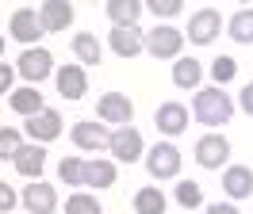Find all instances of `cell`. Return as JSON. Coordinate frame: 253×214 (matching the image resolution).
<instances>
[{"instance_id":"obj_10","label":"cell","mask_w":253,"mask_h":214,"mask_svg":"<svg viewBox=\"0 0 253 214\" xmlns=\"http://www.w3.org/2000/svg\"><path fill=\"white\" fill-rule=\"evenodd\" d=\"M27 126V134H31V142H39V145H46V142H54V138H62V115L54 111V107H42L39 115H31V119L23 122Z\"/></svg>"},{"instance_id":"obj_3","label":"cell","mask_w":253,"mask_h":214,"mask_svg":"<svg viewBox=\"0 0 253 214\" xmlns=\"http://www.w3.org/2000/svg\"><path fill=\"white\" fill-rule=\"evenodd\" d=\"M16 73L23 76V80H31L35 88H39V80L54 76V54H50V50H42V46H27V50L19 54V61H16Z\"/></svg>"},{"instance_id":"obj_2","label":"cell","mask_w":253,"mask_h":214,"mask_svg":"<svg viewBox=\"0 0 253 214\" xmlns=\"http://www.w3.org/2000/svg\"><path fill=\"white\" fill-rule=\"evenodd\" d=\"M180 149H176L173 142H158L154 149L146 153V172L154 176V180H176L180 176Z\"/></svg>"},{"instance_id":"obj_11","label":"cell","mask_w":253,"mask_h":214,"mask_svg":"<svg viewBox=\"0 0 253 214\" xmlns=\"http://www.w3.org/2000/svg\"><path fill=\"white\" fill-rule=\"evenodd\" d=\"M8 35L19 38L23 46H31V42H39L46 31H42V23H39V12H35V8H16L12 19H8Z\"/></svg>"},{"instance_id":"obj_15","label":"cell","mask_w":253,"mask_h":214,"mask_svg":"<svg viewBox=\"0 0 253 214\" xmlns=\"http://www.w3.org/2000/svg\"><path fill=\"white\" fill-rule=\"evenodd\" d=\"M222 191L234 199H250L253 195V168L250 165H226L222 168Z\"/></svg>"},{"instance_id":"obj_26","label":"cell","mask_w":253,"mask_h":214,"mask_svg":"<svg viewBox=\"0 0 253 214\" xmlns=\"http://www.w3.org/2000/svg\"><path fill=\"white\" fill-rule=\"evenodd\" d=\"M65 214H104V207L88 191H73V195L65 199Z\"/></svg>"},{"instance_id":"obj_30","label":"cell","mask_w":253,"mask_h":214,"mask_svg":"<svg viewBox=\"0 0 253 214\" xmlns=\"http://www.w3.org/2000/svg\"><path fill=\"white\" fill-rule=\"evenodd\" d=\"M211 76H215V84L222 88L226 80H234V76H238V61L230 58V54H219V58L211 61Z\"/></svg>"},{"instance_id":"obj_5","label":"cell","mask_w":253,"mask_h":214,"mask_svg":"<svg viewBox=\"0 0 253 214\" xmlns=\"http://www.w3.org/2000/svg\"><path fill=\"white\" fill-rule=\"evenodd\" d=\"M180 50H184V31L169 27V23H161L146 35V54H154V58H180Z\"/></svg>"},{"instance_id":"obj_25","label":"cell","mask_w":253,"mask_h":214,"mask_svg":"<svg viewBox=\"0 0 253 214\" xmlns=\"http://www.w3.org/2000/svg\"><path fill=\"white\" fill-rule=\"evenodd\" d=\"M165 191L161 187H138L134 191V211L138 214H165Z\"/></svg>"},{"instance_id":"obj_17","label":"cell","mask_w":253,"mask_h":214,"mask_svg":"<svg viewBox=\"0 0 253 214\" xmlns=\"http://www.w3.org/2000/svg\"><path fill=\"white\" fill-rule=\"evenodd\" d=\"M39 23H42V31H50V35L65 31L73 23V4H69V0H46V4L39 8Z\"/></svg>"},{"instance_id":"obj_35","label":"cell","mask_w":253,"mask_h":214,"mask_svg":"<svg viewBox=\"0 0 253 214\" xmlns=\"http://www.w3.org/2000/svg\"><path fill=\"white\" fill-rule=\"evenodd\" d=\"M242 111L253 119V84H246V88H242Z\"/></svg>"},{"instance_id":"obj_34","label":"cell","mask_w":253,"mask_h":214,"mask_svg":"<svg viewBox=\"0 0 253 214\" xmlns=\"http://www.w3.org/2000/svg\"><path fill=\"white\" fill-rule=\"evenodd\" d=\"M204 214H238V207L234 203H207Z\"/></svg>"},{"instance_id":"obj_29","label":"cell","mask_w":253,"mask_h":214,"mask_svg":"<svg viewBox=\"0 0 253 214\" xmlns=\"http://www.w3.org/2000/svg\"><path fill=\"white\" fill-rule=\"evenodd\" d=\"M23 149V138L16 126H0V161H16V153Z\"/></svg>"},{"instance_id":"obj_19","label":"cell","mask_w":253,"mask_h":214,"mask_svg":"<svg viewBox=\"0 0 253 214\" xmlns=\"http://www.w3.org/2000/svg\"><path fill=\"white\" fill-rule=\"evenodd\" d=\"M8 107H12V111H19L23 119H31V115H39V111H42V92L35 88V84L12 88V96H8Z\"/></svg>"},{"instance_id":"obj_23","label":"cell","mask_w":253,"mask_h":214,"mask_svg":"<svg viewBox=\"0 0 253 214\" xmlns=\"http://www.w3.org/2000/svg\"><path fill=\"white\" fill-rule=\"evenodd\" d=\"M226 31L238 46H250L253 42V8H238L230 19H226Z\"/></svg>"},{"instance_id":"obj_31","label":"cell","mask_w":253,"mask_h":214,"mask_svg":"<svg viewBox=\"0 0 253 214\" xmlns=\"http://www.w3.org/2000/svg\"><path fill=\"white\" fill-rule=\"evenodd\" d=\"M180 4L184 0H150V12L161 19H173V15H180Z\"/></svg>"},{"instance_id":"obj_12","label":"cell","mask_w":253,"mask_h":214,"mask_svg":"<svg viewBox=\"0 0 253 214\" xmlns=\"http://www.w3.org/2000/svg\"><path fill=\"white\" fill-rule=\"evenodd\" d=\"M23 207L27 214H54L58 211V191H54V183L46 180H31V187H23Z\"/></svg>"},{"instance_id":"obj_37","label":"cell","mask_w":253,"mask_h":214,"mask_svg":"<svg viewBox=\"0 0 253 214\" xmlns=\"http://www.w3.org/2000/svg\"><path fill=\"white\" fill-rule=\"evenodd\" d=\"M23 214H27V211H23Z\"/></svg>"},{"instance_id":"obj_16","label":"cell","mask_w":253,"mask_h":214,"mask_svg":"<svg viewBox=\"0 0 253 214\" xmlns=\"http://www.w3.org/2000/svg\"><path fill=\"white\" fill-rule=\"evenodd\" d=\"M108 42H111V50H115L119 58H138L146 50V35L138 27H111Z\"/></svg>"},{"instance_id":"obj_24","label":"cell","mask_w":253,"mask_h":214,"mask_svg":"<svg viewBox=\"0 0 253 214\" xmlns=\"http://www.w3.org/2000/svg\"><path fill=\"white\" fill-rule=\"evenodd\" d=\"M73 54H77V65H100V58H104L96 35H88V31L73 35Z\"/></svg>"},{"instance_id":"obj_20","label":"cell","mask_w":253,"mask_h":214,"mask_svg":"<svg viewBox=\"0 0 253 214\" xmlns=\"http://www.w3.org/2000/svg\"><path fill=\"white\" fill-rule=\"evenodd\" d=\"M115 176H119V172H115V165H111L108 157L84 161V187H96V191H100V187H111Z\"/></svg>"},{"instance_id":"obj_18","label":"cell","mask_w":253,"mask_h":214,"mask_svg":"<svg viewBox=\"0 0 253 214\" xmlns=\"http://www.w3.org/2000/svg\"><path fill=\"white\" fill-rule=\"evenodd\" d=\"M16 172L19 176H27V180H39L42 176V168H46V149L39 145V142H31V145H23V149L16 153Z\"/></svg>"},{"instance_id":"obj_28","label":"cell","mask_w":253,"mask_h":214,"mask_svg":"<svg viewBox=\"0 0 253 214\" xmlns=\"http://www.w3.org/2000/svg\"><path fill=\"white\" fill-rule=\"evenodd\" d=\"M58 176H62L65 187H84V161L81 157H65L58 165Z\"/></svg>"},{"instance_id":"obj_4","label":"cell","mask_w":253,"mask_h":214,"mask_svg":"<svg viewBox=\"0 0 253 214\" xmlns=\"http://www.w3.org/2000/svg\"><path fill=\"white\" fill-rule=\"evenodd\" d=\"M226 161H230V142H226V134L211 130V134H204L200 142H196V165H200V168L219 172Z\"/></svg>"},{"instance_id":"obj_9","label":"cell","mask_w":253,"mask_h":214,"mask_svg":"<svg viewBox=\"0 0 253 214\" xmlns=\"http://www.w3.org/2000/svg\"><path fill=\"white\" fill-rule=\"evenodd\" d=\"M154 126H158L165 138H176L188 130V107L176 104V100H165V104H158V111H154Z\"/></svg>"},{"instance_id":"obj_32","label":"cell","mask_w":253,"mask_h":214,"mask_svg":"<svg viewBox=\"0 0 253 214\" xmlns=\"http://www.w3.org/2000/svg\"><path fill=\"white\" fill-rule=\"evenodd\" d=\"M16 203H19L16 187H12V183H4V180H0V214H16Z\"/></svg>"},{"instance_id":"obj_6","label":"cell","mask_w":253,"mask_h":214,"mask_svg":"<svg viewBox=\"0 0 253 214\" xmlns=\"http://www.w3.org/2000/svg\"><path fill=\"white\" fill-rule=\"evenodd\" d=\"M96 115H100V122H108V126H130L134 104L126 100L123 92H104V96L96 100Z\"/></svg>"},{"instance_id":"obj_8","label":"cell","mask_w":253,"mask_h":214,"mask_svg":"<svg viewBox=\"0 0 253 214\" xmlns=\"http://www.w3.org/2000/svg\"><path fill=\"white\" fill-rule=\"evenodd\" d=\"M219 31H222V15H219V8H200V12H192V19H188V42H196V46H211Z\"/></svg>"},{"instance_id":"obj_14","label":"cell","mask_w":253,"mask_h":214,"mask_svg":"<svg viewBox=\"0 0 253 214\" xmlns=\"http://www.w3.org/2000/svg\"><path fill=\"white\" fill-rule=\"evenodd\" d=\"M69 138H73V145H77V149H92V153H100V149H108L111 130H108V126H100V122H92V119H81V122H73Z\"/></svg>"},{"instance_id":"obj_36","label":"cell","mask_w":253,"mask_h":214,"mask_svg":"<svg viewBox=\"0 0 253 214\" xmlns=\"http://www.w3.org/2000/svg\"><path fill=\"white\" fill-rule=\"evenodd\" d=\"M0 54H4V35H0Z\"/></svg>"},{"instance_id":"obj_13","label":"cell","mask_w":253,"mask_h":214,"mask_svg":"<svg viewBox=\"0 0 253 214\" xmlns=\"http://www.w3.org/2000/svg\"><path fill=\"white\" fill-rule=\"evenodd\" d=\"M54 84L65 100H84L88 96V76H84V65H58L54 69Z\"/></svg>"},{"instance_id":"obj_21","label":"cell","mask_w":253,"mask_h":214,"mask_svg":"<svg viewBox=\"0 0 253 214\" xmlns=\"http://www.w3.org/2000/svg\"><path fill=\"white\" fill-rule=\"evenodd\" d=\"M104 12L115 27H138V15H142V4L138 0H108Z\"/></svg>"},{"instance_id":"obj_33","label":"cell","mask_w":253,"mask_h":214,"mask_svg":"<svg viewBox=\"0 0 253 214\" xmlns=\"http://www.w3.org/2000/svg\"><path fill=\"white\" fill-rule=\"evenodd\" d=\"M12 80H16V65L0 61V96H12Z\"/></svg>"},{"instance_id":"obj_27","label":"cell","mask_w":253,"mask_h":214,"mask_svg":"<svg viewBox=\"0 0 253 214\" xmlns=\"http://www.w3.org/2000/svg\"><path fill=\"white\" fill-rule=\"evenodd\" d=\"M173 195H176V203H180L184 211H196V207H204V187H200L196 180H180Z\"/></svg>"},{"instance_id":"obj_7","label":"cell","mask_w":253,"mask_h":214,"mask_svg":"<svg viewBox=\"0 0 253 214\" xmlns=\"http://www.w3.org/2000/svg\"><path fill=\"white\" fill-rule=\"evenodd\" d=\"M108 149H111V157L115 161H123V165H134L138 157H142V134L134 130V126H115L111 130V138H108Z\"/></svg>"},{"instance_id":"obj_1","label":"cell","mask_w":253,"mask_h":214,"mask_svg":"<svg viewBox=\"0 0 253 214\" xmlns=\"http://www.w3.org/2000/svg\"><path fill=\"white\" fill-rule=\"evenodd\" d=\"M192 115L204 122V126H226L234 119V100L211 84V88H196V100H192Z\"/></svg>"},{"instance_id":"obj_22","label":"cell","mask_w":253,"mask_h":214,"mask_svg":"<svg viewBox=\"0 0 253 214\" xmlns=\"http://www.w3.org/2000/svg\"><path fill=\"white\" fill-rule=\"evenodd\" d=\"M204 80V65L196 58H176L173 61V84L176 88H200Z\"/></svg>"}]
</instances>
